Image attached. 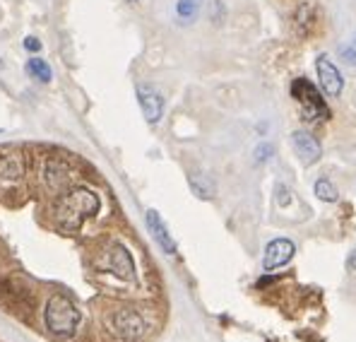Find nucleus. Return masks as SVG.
Here are the masks:
<instances>
[{"label":"nucleus","instance_id":"6ab92c4d","mask_svg":"<svg viewBox=\"0 0 356 342\" xmlns=\"http://www.w3.org/2000/svg\"><path fill=\"white\" fill-rule=\"evenodd\" d=\"M342 58H344V63H349V66H356V46L342 48Z\"/></svg>","mask_w":356,"mask_h":342},{"label":"nucleus","instance_id":"39448f33","mask_svg":"<svg viewBox=\"0 0 356 342\" xmlns=\"http://www.w3.org/2000/svg\"><path fill=\"white\" fill-rule=\"evenodd\" d=\"M315 70H318V80H320V87L328 92L330 97H339L344 90V77L339 72V68L333 63V58L328 53H320L315 58Z\"/></svg>","mask_w":356,"mask_h":342},{"label":"nucleus","instance_id":"9d476101","mask_svg":"<svg viewBox=\"0 0 356 342\" xmlns=\"http://www.w3.org/2000/svg\"><path fill=\"white\" fill-rule=\"evenodd\" d=\"M109 270L114 272L121 280H135V263L133 256L128 253V248L123 243H114L109 248Z\"/></svg>","mask_w":356,"mask_h":342},{"label":"nucleus","instance_id":"dca6fc26","mask_svg":"<svg viewBox=\"0 0 356 342\" xmlns=\"http://www.w3.org/2000/svg\"><path fill=\"white\" fill-rule=\"evenodd\" d=\"M313 190H315V195H318V200H323V203H337V198H339V190L335 188L330 179L315 181Z\"/></svg>","mask_w":356,"mask_h":342},{"label":"nucleus","instance_id":"4be33fe9","mask_svg":"<svg viewBox=\"0 0 356 342\" xmlns=\"http://www.w3.org/2000/svg\"><path fill=\"white\" fill-rule=\"evenodd\" d=\"M130 3H138V0H130Z\"/></svg>","mask_w":356,"mask_h":342},{"label":"nucleus","instance_id":"0eeeda50","mask_svg":"<svg viewBox=\"0 0 356 342\" xmlns=\"http://www.w3.org/2000/svg\"><path fill=\"white\" fill-rule=\"evenodd\" d=\"M145 222H147L149 234H152V239L159 243V248H162L167 256H176L178 246H176V241H174L171 232H169L167 222L162 219V214H159L157 210H147V214H145Z\"/></svg>","mask_w":356,"mask_h":342},{"label":"nucleus","instance_id":"9b49d317","mask_svg":"<svg viewBox=\"0 0 356 342\" xmlns=\"http://www.w3.org/2000/svg\"><path fill=\"white\" fill-rule=\"evenodd\" d=\"M43 183L48 185V188L53 190V193H61V190L67 188V183H70V167H67L63 159H48L46 164H43Z\"/></svg>","mask_w":356,"mask_h":342},{"label":"nucleus","instance_id":"aec40b11","mask_svg":"<svg viewBox=\"0 0 356 342\" xmlns=\"http://www.w3.org/2000/svg\"><path fill=\"white\" fill-rule=\"evenodd\" d=\"M24 48H27V51H39V48H41V41L34 39V37H29L27 41H24Z\"/></svg>","mask_w":356,"mask_h":342},{"label":"nucleus","instance_id":"f8f14e48","mask_svg":"<svg viewBox=\"0 0 356 342\" xmlns=\"http://www.w3.org/2000/svg\"><path fill=\"white\" fill-rule=\"evenodd\" d=\"M318 24V10L311 3H301L294 12V29L299 37H311Z\"/></svg>","mask_w":356,"mask_h":342},{"label":"nucleus","instance_id":"ddd939ff","mask_svg":"<svg viewBox=\"0 0 356 342\" xmlns=\"http://www.w3.org/2000/svg\"><path fill=\"white\" fill-rule=\"evenodd\" d=\"M188 185L200 200H212L214 193H217L214 181L209 179L207 174H202V171H190V174H188Z\"/></svg>","mask_w":356,"mask_h":342},{"label":"nucleus","instance_id":"1a4fd4ad","mask_svg":"<svg viewBox=\"0 0 356 342\" xmlns=\"http://www.w3.org/2000/svg\"><path fill=\"white\" fill-rule=\"evenodd\" d=\"M294 253H296L294 241H289V239H275V241L267 243L262 265H265V270H277V268L286 265L294 258Z\"/></svg>","mask_w":356,"mask_h":342},{"label":"nucleus","instance_id":"5701e85b","mask_svg":"<svg viewBox=\"0 0 356 342\" xmlns=\"http://www.w3.org/2000/svg\"><path fill=\"white\" fill-rule=\"evenodd\" d=\"M354 46H356V39H354Z\"/></svg>","mask_w":356,"mask_h":342},{"label":"nucleus","instance_id":"4468645a","mask_svg":"<svg viewBox=\"0 0 356 342\" xmlns=\"http://www.w3.org/2000/svg\"><path fill=\"white\" fill-rule=\"evenodd\" d=\"M22 174H24L22 157H17V154H5V157H0V185L14 183V181L22 179Z\"/></svg>","mask_w":356,"mask_h":342},{"label":"nucleus","instance_id":"f3484780","mask_svg":"<svg viewBox=\"0 0 356 342\" xmlns=\"http://www.w3.org/2000/svg\"><path fill=\"white\" fill-rule=\"evenodd\" d=\"M27 70H29V75L36 77V80H41V82H51V77H53L48 63L41 61V58H32V61L27 63Z\"/></svg>","mask_w":356,"mask_h":342},{"label":"nucleus","instance_id":"f03ea898","mask_svg":"<svg viewBox=\"0 0 356 342\" xmlns=\"http://www.w3.org/2000/svg\"><path fill=\"white\" fill-rule=\"evenodd\" d=\"M82 321V314L65 294H53L43 309V325L56 338H70Z\"/></svg>","mask_w":356,"mask_h":342},{"label":"nucleus","instance_id":"6e6552de","mask_svg":"<svg viewBox=\"0 0 356 342\" xmlns=\"http://www.w3.org/2000/svg\"><path fill=\"white\" fill-rule=\"evenodd\" d=\"M138 101L147 123H159L164 114V97L159 94V90H154L152 85H138Z\"/></svg>","mask_w":356,"mask_h":342},{"label":"nucleus","instance_id":"2eb2a0df","mask_svg":"<svg viewBox=\"0 0 356 342\" xmlns=\"http://www.w3.org/2000/svg\"><path fill=\"white\" fill-rule=\"evenodd\" d=\"M200 8H202V0H178L176 5V14L183 19L185 24L195 22L200 14Z\"/></svg>","mask_w":356,"mask_h":342},{"label":"nucleus","instance_id":"423d86ee","mask_svg":"<svg viewBox=\"0 0 356 342\" xmlns=\"http://www.w3.org/2000/svg\"><path fill=\"white\" fill-rule=\"evenodd\" d=\"M289 143L304 167H313V164L323 157V148H320L318 138L311 135L308 130H296V133H291Z\"/></svg>","mask_w":356,"mask_h":342},{"label":"nucleus","instance_id":"a211bd4d","mask_svg":"<svg viewBox=\"0 0 356 342\" xmlns=\"http://www.w3.org/2000/svg\"><path fill=\"white\" fill-rule=\"evenodd\" d=\"M272 152H275V150H272V145H267V143H262L260 148L255 150V162H267V159L272 157Z\"/></svg>","mask_w":356,"mask_h":342},{"label":"nucleus","instance_id":"f257e3e1","mask_svg":"<svg viewBox=\"0 0 356 342\" xmlns=\"http://www.w3.org/2000/svg\"><path fill=\"white\" fill-rule=\"evenodd\" d=\"M99 208L101 203L96 193H92L90 188H72L56 200L53 217H56L58 227L63 232H77L85 224V219L94 217L99 212Z\"/></svg>","mask_w":356,"mask_h":342},{"label":"nucleus","instance_id":"20e7f679","mask_svg":"<svg viewBox=\"0 0 356 342\" xmlns=\"http://www.w3.org/2000/svg\"><path fill=\"white\" fill-rule=\"evenodd\" d=\"M109 323L116 338H121L123 342H138L147 333V321H145V316L140 314L138 309H130V306L114 311Z\"/></svg>","mask_w":356,"mask_h":342},{"label":"nucleus","instance_id":"412c9836","mask_svg":"<svg viewBox=\"0 0 356 342\" xmlns=\"http://www.w3.org/2000/svg\"><path fill=\"white\" fill-rule=\"evenodd\" d=\"M349 268H354V270H356V248L352 251V256H349Z\"/></svg>","mask_w":356,"mask_h":342},{"label":"nucleus","instance_id":"7ed1b4c3","mask_svg":"<svg viewBox=\"0 0 356 342\" xmlns=\"http://www.w3.org/2000/svg\"><path fill=\"white\" fill-rule=\"evenodd\" d=\"M291 97L299 101L301 111H304V119L308 123H318V121H328L333 116L330 106L325 104L323 94L315 90V85L306 77H296L291 82Z\"/></svg>","mask_w":356,"mask_h":342}]
</instances>
